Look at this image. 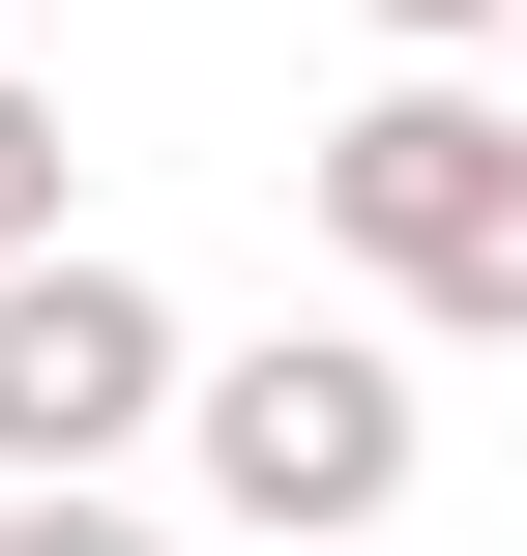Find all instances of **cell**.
Wrapping results in <instances>:
<instances>
[{
  "label": "cell",
  "mask_w": 527,
  "mask_h": 556,
  "mask_svg": "<svg viewBox=\"0 0 527 556\" xmlns=\"http://www.w3.org/2000/svg\"><path fill=\"white\" fill-rule=\"evenodd\" d=\"M293 205H323V264L381 293V323H469V352H527V88H352L323 147H293Z\"/></svg>",
  "instance_id": "obj_1"
},
{
  "label": "cell",
  "mask_w": 527,
  "mask_h": 556,
  "mask_svg": "<svg viewBox=\"0 0 527 556\" xmlns=\"http://www.w3.org/2000/svg\"><path fill=\"white\" fill-rule=\"evenodd\" d=\"M176 440H205L235 556H352L381 498H411V352H381V323H264V352L176 381Z\"/></svg>",
  "instance_id": "obj_2"
},
{
  "label": "cell",
  "mask_w": 527,
  "mask_h": 556,
  "mask_svg": "<svg viewBox=\"0 0 527 556\" xmlns=\"http://www.w3.org/2000/svg\"><path fill=\"white\" fill-rule=\"evenodd\" d=\"M176 381L205 352H176L147 264H88V235L0 264V498H117V440H176Z\"/></svg>",
  "instance_id": "obj_3"
},
{
  "label": "cell",
  "mask_w": 527,
  "mask_h": 556,
  "mask_svg": "<svg viewBox=\"0 0 527 556\" xmlns=\"http://www.w3.org/2000/svg\"><path fill=\"white\" fill-rule=\"evenodd\" d=\"M59 176H88V147H59V88L0 59V264H59Z\"/></svg>",
  "instance_id": "obj_4"
},
{
  "label": "cell",
  "mask_w": 527,
  "mask_h": 556,
  "mask_svg": "<svg viewBox=\"0 0 527 556\" xmlns=\"http://www.w3.org/2000/svg\"><path fill=\"white\" fill-rule=\"evenodd\" d=\"M0 556H147V528H117V498H0Z\"/></svg>",
  "instance_id": "obj_5"
},
{
  "label": "cell",
  "mask_w": 527,
  "mask_h": 556,
  "mask_svg": "<svg viewBox=\"0 0 527 556\" xmlns=\"http://www.w3.org/2000/svg\"><path fill=\"white\" fill-rule=\"evenodd\" d=\"M381 29H411V59H469V29H527V0H381Z\"/></svg>",
  "instance_id": "obj_6"
}]
</instances>
